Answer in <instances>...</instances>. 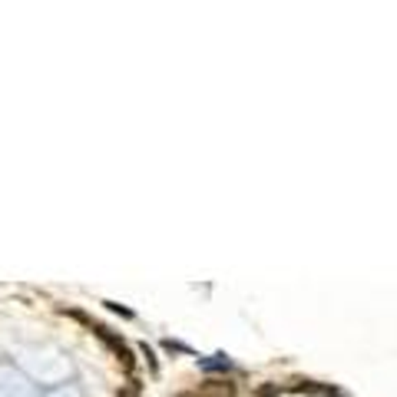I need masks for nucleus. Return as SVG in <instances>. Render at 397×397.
I'll list each match as a JSON object with an SVG mask.
<instances>
[{
  "mask_svg": "<svg viewBox=\"0 0 397 397\" xmlns=\"http://www.w3.org/2000/svg\"><path fill=\"white\" fill-rule=\"evenodd\" d=\"M236 384L229 377H209L205 384L198 387V397H236Z\"/></svg>",
  "mask_w": 397,
  "mask_h": 397,
  "instance_id": "obj_1",
  "label": "nucleus"
},
{
  "mask_svg": "<svg viewBox=\"0 0 397 397\" xmlns=\"http://www.w3.org/2000/svg\"><path fill=\"white\" fill-rule=\"evenodd\" d=\"M198 368L202 371H232V361L225 354H215V358H198Z\"/></svg>",
  "mask_w": 397,
  "mask_h": 397,
  "instance_id": "obj_2",
  "label": "nucleus"
},
{
  "mask_svg": "<svg viewBox=\"0 0 397 397\" xmlns=\"http://www.w3.org/2000/svg\"><path fill=\"white\" fill-rule=\"evenodd\" d=\"M139 394H143V384L133 377V381H126V384L120 387V394H116V397H139Z\"/></svg>",
  "mask_w": 397,
  "mask_h": 397,
  "instance_id": "obj_3",
  "label": "nucleus"
},
{
  "mask_svg": "<svg viewBox=\"0 0 397 397\" xmlns=\"http://www.w3.org/2000/svg\"><path fill=\"white\" fill-rule=\"evenodd\" d=\"M139 351L146 354V361H149V371H152V374H159V361H156V354H152V347H149V345H139Z\"/></svg>",
  "mask_w": 397,
  "mask_h": 397,
  "instance_id": "obj_4",
  "label": "nucleus"
},
{
  "mask_svg": "<svg viewBox=\"0 0 397 397\" xmlns=\"http://www.w3.org/2000/svg\"><path fill=\"white\" fill-rule=\"evenodd\" d=\"M103 305H106L110 311H116V315H123V318H133V311L126 308V305H116V301H103Z\"/></svg>",
  "mask_w": 397,
  "mask_h": 397,
  "instance_id": "obj_5",
  "label": "nucleus"
},
{
  "mask_svg": "<svg viewBox=\"0 0 397 397\" xmlns=\"http://www.w3.org/2000/svg\"><path fill=\"white\" fill-rule=\"evenodd\" d=\"M166 351H182V354H192L186 345H179V341H166Z\"/></svg>",
  "mask_w": 397,
  "mask_h": 397,
  "instance_id": "obj_6",
  "label": "nucleus"
},
{
  "mask_svg": "<svg viewBox=\"0 0 397 397\" xmlns=\"http://www.w3.org/2000/svg\"><path fill=\"white\" fill-rule=\"evenodd\" d=\"M272 394H278V387H261L259 391V397H272Z\"/></svg>",
  "mask_w": 397,
  "mask_h": 397,
  "instance_id": "obj_7",
  "label": "nucleus"
},
{
  "mask_svg": "<svg viewBox=\"0 0 397 397\" xmlns=\"http://www.w3.org/2000/svg\"><path fill=\"white\" fill-rule=\"evenodd\" d=\"M175 397H196V394H175Z\"/></svg>",
  "mask_w": 397,
  "mask_h": 397,
  "instance_id": "obj_8",
  "label": "nucleus"
}]
</instances>
